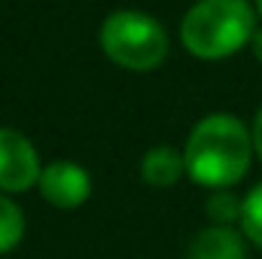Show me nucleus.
Returning <instances> with one entry per match:
<instances>
[{
    "instance_id": "20e7f679",
    "label": "nucleus",
    "mask_w": 262,
    "mask_h": 259,
    "mask_svg": "<svg viewBox=\"0 0 262 259\" xmlns=\"http://www.w3.org/2000/svg\"><path fill=\"white\" fill-rule=\"evenodd\" d=\"M40 174L37 146L21 131L0 125V192H28L40 183Z\"/></svg>"
},
{
    "instance_id": "ddd939ff",
    "label": "nucleus",
    "mask_w": 262,
    "mask_h": 259,
    "mask_svg": "<svg viewBox=\"0 0 262 259\" xmlns=\"http://www.w3.org/2000/svg\"><path fill=\"white\" fill-rule=\"evenodd\" d=\"M253 3H256V12L262 15V0H253Z\"/></svg>"
},
{
    "instance_id": "1a4fd4ad",
    "label": "nucleus",
    "mask_w": 262,
    "mask_h": 259,
    "mask_svg": "<svg viewBox=\"0 0 262 259\" xmlns=\"http://www.w3.org/2000/svg\"><path fill=\"white\" fill-rule=\"evenodd\" d=\"M241 210H244V198H238L232 189H213L204 204V213L213 226H232L235 220L241 223Z\"/></svg>"
},
{
    "instance_id": "f8f14e48",
    "label": "nucleus",
    "mask_w": 262,
    "mask_h": 259,
    "mask_svg": "<svg viewBox=\"0 0 262 259\" xmlns=\"http://www.w3.org/2000/svg\"><path fill=\"white\" fill-rule=\"evenodd\" d=\"M250 46H253V55H256V61H262V31H256V34H253Z\"/></svg>"
},
{
    "instance_id": "9d476101",
    "label": "nucleus",
    "mask_w": 262,
    "mask_h": 259,
    "mask_svg": "<svg viewBox=\"0 0 262 259\" xmlns=\"http://www.w3.org/2000/svg\"><path fill=\"white\" fill-rule=\"evenodd\" d=\"M241 232L247 241H253L262 250V183L253 186L244 198V210H241Z\"/></svg>"
},
{
    "instance_id": "6e6552de",
    "label": "nucleus",
    "mask_w": 262,
    "mask_h": 259,
    "mask_svg": "<svg viewBox=\"0 0 262 259\" xmlns=\"http://www.w3.org/2000/svg\"><path fill=\"white\" fill-rule=\"evenodd\" d=\"M21 238H25V213L9 195L0 192V253L18 247Z\"/></svg>"
},
{
    "instance_id": "f257e3e1",
    "label": "nucleus",
    "mask_w": 262,
    "mask_h": 259,
    "mask_svg": "<svg viewBox=\"0 0 262 259\" xmlns=\"http://www.w3.org/2000/svg\"><path fill=\"white\" fill-rule=\"evenodd\" d=\"M253 131L238 116L210 113L186 140V174L204 189H229L250 171L253 162Z\"/></svg>"
},
{
    "instance_id": "0eeeda50",
    "label": "nucleus",
    "mask_w": 262,
    "mask_h": 259,
    "mask_svg": "<svg viewBox=\"0 0 262 259\" xmlns=\"http://www.w3.org/2000/svg\"><path fill=\"white\" fill-rule=\"evenodd\" d=\"M186 174V156L174 146H152L143 153L140 162V177L143 183L156 186V189H171L174 183H180V177Z\"/></svg>"
},
{
    "instance_id": "423d86ee",
    "label": "nucleus",
    "mask_w": 262,
    "mask_h": 259,
    "mask_svg": "<svg viewBox=\"0 0 262 259\" xmlns=\"http://www.w3.org/2000/svg\"><path fill=\"white\" fill-rule=\"evenodd\" d=\"M186 259H247L244 235L232 226H207L192 238Z\"/></svg>"
},
{
    "instance_id": "f03ea898",
    "label": "nucleus",
    "mask_w": 262,
    "mask_h": 259,
    "mask_svg": "<svg viewBox=\"0 0 262 259\" xmlns=\"http://www.w3.org/2000/svg\"><path fill=\"white\" fill-rule=\"evenodd\" d=\"M256 34L250 0H198L180 21V40L189 55L220 61L244 49Z\"/></svg>"
},
{
    "instance_id": "39448f33",
    "label": "nucleus",
    "mask_w": 262,
    "mask_h": 259,
    "mask_svg": "<svg viewBox=\"0 0 262 259\" xmlns=\"http://www.w3.org/2000/svg\"><path fill=\"white\" fill-rule=\"evenodd\" d=\"M37 186H40V195L52 207L73 210V207H79V204L89 201V195H92V177H89V171L82 165L58 159V162H49L43 168Z\"/></svg>"
},
{
    "instance_id": "9b49d317",
    "label": "nucleus",
    "mask_w": 262,
    "mask_h": 259,
    "mask_svg": "<svg viewBox=\"0 0 262 259\" xmlns=\"http://www.w3.org/2000/svg\"><path fill=\"white\" fill-rule=\"evenodd\" d=\"M253 149L262 159V107H259V113H256V119H253Z\"/></svg>"
},
{
    "instance_id": "7ed1b4c3",
    "label": "nucleus",
    "mask_w": 262,
    "mask_h": 259,
    "mask_svg": "<svg viewBox=\"0 0 262 259\" xmlns=\"http://www.w3.org/2000/svg\"><path fill=\"white\" fill-rule=\"evenodd\" d=\"M101 49L113 64L125 70H156L168 55V34L165 28L140 12V9H116L101 25Z\"/></svg>"
}]
</instances>
